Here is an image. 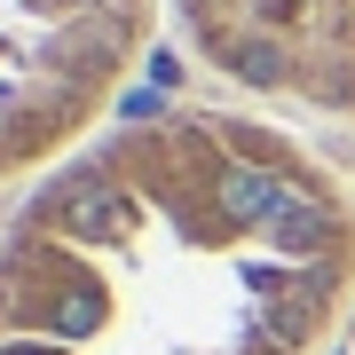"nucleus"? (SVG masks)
<instances>
[{"label":"nucleus","mask_w":355,"mask_h":355,"mask_svg":"<svg viewBox=\"0 0 355 355\" xmlns=\"http://www.w3.org/2000/svg\"><path fill=\"white\" fill-rule=\"evenodd\" d=\"M355 277L324 166L229 111H150L0 221V355H308Z\"/></svg>","instance_id":"obj_1"},{"label":"nucleus","mask_w":355,"mask_h":355,"mask_svg":"<svg viewBox=\"0 0 355 355\" xmlns=\"http://www.w3.org/2000/svg\"><path fill=\"white\" fill-rule=\"evenodd\" d=\"M158 0H0V182L95 135L127 87Z\"/></svg>","instance_id":"obj_2"},{"label":"nucleus","mask_w":355,"mask_h":355,"mask_svg":"<svg viewBox=\"0 0 355 355\" xmlns=\"http://www.w3.org/2000/svg\"><path fill=\"white\" fill-rule=\"evenodd\" d=\"M190 48L253 95L355 111V0H174Z\"/></svg>","instance_id":"obj_3"}]
</instances>
